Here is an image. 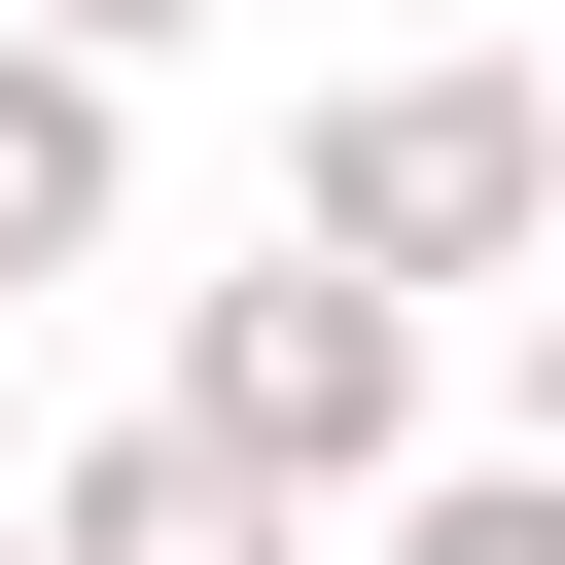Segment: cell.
Listing matches in <instances>:
<instances>
[{"instance_id":"6da1fadb","label":"cell","mask_w":565,"mask_h":565,"mask_svg":"<svg viewBox=\"0 0 565 565\" xmlns=\"http://www.w3.org/2000/svg\"><path fill=\"white\" fill-rule=\"evenodd\" d=\"M282 247H318V282H388V318L459 353V318L565 247V106H530L494 35H388V71H318V106H282Z\"/></svg>"},{"instance_id":"5b68a950","label":"cell","mask_w":565,"mask_h":565,"mask_svg":"<svg viewBox=\"0 0 565 565\" xmlns=\"http://www.w3.org/2000/svg\"><path fill=\"white\" fill-rule=\"evenodd\" d=\"M353 565H565V459H494V424H459V459H388V494H353Z\"/></svg>"},{"instance_id":"7a4b0ae2","label":"cell","mask_w":565,"mask_h":565,"mask_svg":"<svg viewBox=\"0 0 565 565\" xmlns=\"http://www.w3.org/2000/svg\"><path fill=\"white\" fill-rule=\"evenodd\" d=\"M141 424H177V459H247V494H282V530H353V494H388V459H459V353H424V318H388V282H318V247H282V212H247V247H212V282H177V388H141Z\"/></svg>"},{"instance_id":"8992f818","label":"cell","mask_w":565,"mask_h":565,"mask_svg":"<svg viewBox=\"0 0 565 565\" xmlns=\"http://www.w3.org/2000/svg\"><path fill=\"white\" fill-rule=\"evenodd\" d=\"M0 35H35V71H106V106H141V71H177V35H212V0H0Z\"/></svg>"},{"instance_id":"3957f363","label":"cell","mask_w":565,"mask_h":565,"mask_svg":"<svg viewBox=\"0 0 565 565\" xmlns=\"http://www.w3.org/2000/svg\"><path fill=\"white\" fill-rule=\"evenodd\" d=\"M0 565H318L247 459H177V424H71L35 494H0Z\"/></svg>"},{"instance_id":"277c9868","label":"cell","mask_w":565,"mask_h":565,"mask_svg":"<svg viewBox=\"0 0 565 565\" xmlns=\"http://www.w3.org/2000/svg\"><path fill=\"white\" fill-rule=\"evenodd\" d=\"M106 247H141V106L0 35V282H106Z\"/></svg>"}]
</instances>
